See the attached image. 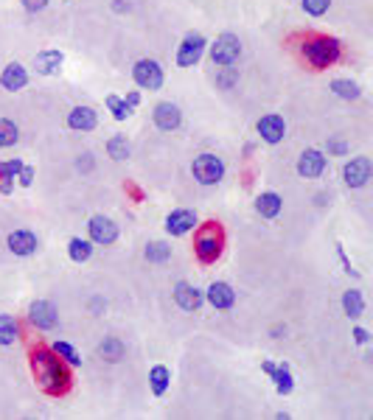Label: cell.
Masks as SVG:
<instances>
[{
	"label": "cell",
	"instance_id": "ab89813d",
	"mask_svg": "<svg viewBox=\"0 0 373 420\" xmlns=\"http://www.w3.org/2000/svg\"><path fill=\"white\" fill-rule=\"evenodd\" d=\"M138 101H141L138 93H129V96H127V104H129V107H138Z\"/></svg>",
	"mask_w": 373,
	"mask_h": 420
},
{
	"label": "cell",
	"instance_id": "484cf974",
	"mask_svg": "<svg viewBox=\"0 0 373 420\" xmlns=\"http://www.w3.org/2000/svg\"><path fill=\"white\" fill-rule=\"evenodd\" d=\"M343 308H346V314H348V317H360V314H362V308H365L362 294H360L357 289L346 291V294H343Z\"/></svg>",
	"mask_w": 373,
	"mask_h": 420
},
{
	"label": "cell",
	"instance_id": "74e56055",
	"mask_svg": "<svg viewBox=\"0 0 373 420\" xmlns=\"http://www.w3.org/2000/svg\"><path fill=\"white\" fill-rule=\"evenodd\" d=\"M329 152H334V155H346V143H343V140H331V143H329Z\"/></svg>",
	"mask_w": 373,
	"mask_h": 420
},
{
	"label": "cell",
	"instance_id": "44dd1931",
	"mask_svg": "<svg viewBox=\"0 0 373 420\" xmlns=\"http://www.w3.org/2000/svg\"><path fill=\"white\" fill-rule=\"evenodd\" d=\"M255 210H258L264 218H275V216L281 213V197H278V194H272V191L261 194V197L255 199Z\"/></svg>",
	"mask_w": 373,
	"mask_h": 420
},
{
	"label": "cell",
	"instance_id": "603a6c76",
	"mask_svg": "<svg viewBox=\"0 0 373 420\" xmlns=\"http://www.w3.org/2000/svg\"><path fill=\"white\" fill-rule=\"evenodd\" d=\"M272 379H275V390L281 393V395H289L292 393V373H289V367L286 365H281V367H272V373H270Z\"/></svg>",
	"mask_w": 373,
	"mask_h": 420
},
{
	"label": "cell",
	"instance_id": "1f68e13d",
	"mask_svg": "<svg viewBox=\"0 0 373 420\" xmlns=\"http://www.w3.org/2000/svg\"><path fill=\"white\" fill-rule=\"evenodd\" d=\"M331 90H334L340 98H360V87H357L354 81H346V79L331 81Z\"/></svg>",
	"mask_w": 373,
	"mask_h": 420
},
{
	"label": "cell",
	"instance_id": "6da1fadb",
	"mask_svg": "<svg viewBox=\"0 0 373 420\" xmlns=\"http://www.w3.org/2000/svg\"><path fill=\"white\" fill-rule=\"evenodd\" d=\"M31 365H34L37 381H42V387H48V390H56V387H62V381H65V373H62L59 362H56V359H51V353H45V350H37Z\"/></svg>",
	"mask_w": 373,
	"mask_h": 420
},
{
	"label": "cell",
	"instance_id": "277c9868",
	"mask_svg": "<svg viewBox=\"0 0 373 420\" xmlns=\"http://www.w3.org/2000/svg\"><path fill=\"white\" fill-rule=\"evenodd\" d=\"M239 53H241V42H239V37H233V34H222V37L216 39V45L210 48L213 65H222V67H230V65L239 59Z\"/></svg>",
	"mask_w": 373,
	"mask_h": 420
},
{
	"label": "cell",
	"instance_id": "e575fe53",
	"mask_svg": "<svg viewBox=\"0 0 373 420\" xmlns=\"http://www.w3.org/2000/svg\"><path fill=\"white\" fill-rule=\"evenodd\" d=\"M329 6H331V0H303V8H306L312 17L326 14V11H329Z\"/></svg>",
	"mask_w": 373,
	"mask_h": 420
},
{
	"label": "cell",
	"instance_id": "d6986e66",
	"mask_svg": "<svg viewBox=\"0 0 373 420\" xmlns=\"http://www.w3.org/2000/svg\"><path fill=\"white\" fill-rule=\"evenodd\" d=\"M68 126H70V129L90 132V129H96V112H93L90 107H76V110L68 115Z\"/></svg>",
	"mask_w": 373,
	"mask_h": 420
},
{
	"label": "cell",
	"instance_id": "7a4b0ae2",
	"mask_svg": "<svg viewBox=\"0 0 373 420\" xmlns=\"http://www.w3.org/2000/svg\"><path fill=\"white\" fill-rule=\"evenodd\" d=\"M303 56L315 67H329L340 59V45L334 39H312V42L303 45Z\"/></svg>",
	"mask_w": 373,
	"mask_h": 420
},
{
	"label": "cell",
	"instance_id": "4dcf8cb0",
	"mask_svg": "<svg viewBox=\"0 0 373 420\" xmlns=\"http://www.w3.org/2000/svg\"><path fill=\"white\" fill-rule=\"evenodd\" d=\"M146 258H149V261H155V263H163V261H169V258H172V247H169V244H163V241H155V244H149V247H146Z\"/></svg>",
	"mask_w": 373,
	"mask_h": 420
},
{
	"label": "cell",
	"instance_id": "836d02e7",
	"mask_svg": "<svg viewBox=\"0 0 373 420\" xmlns=\"http://www.w3.org/2000/svg\"><path fill=\"white\" fill-rule=\"evenodd\" d=\"M53 353H56V356H62V359H65V362H70V365H79V362H82V359H79V353H76L68 342H56V345H53Z\"/></svg>",
	"mask_w": 373,
	"mask_h": 420
},
{
	"label": "cell",
	"instance_id": "5bb4252c",
	"mask_svg": "<svg viewBox=\"0 0 373 420\" xmlns=\"http://www.w3.org/2000/svg\"><path fill=\"white\" fill-rule=\"evenodd\" d=\"M175 300H177L180 308L196 311V308L202 306V291L194 289V286H188V283H177V286H175Z\"/></svg>",
	"mask_w": 373,
	"mask_h": 420
},
{
	"label": "cell",
	"instance_id": "f35d334b",
	"mask_svg": "<svg viewBox=\"0 0 373 420\" xmlns=\"http://www.w3.org/2000/svg\"><path fill=\"white\" fill-rule=\"evenodd\" d=\"M354 339H357L360 345H365V342H368V331H365V328H357V331H354Z\"/></svg>",
	"mask_w": 373,
	"mask_h": 420
},
{
	"label": "cell",
	"instance_id": "f1b7e54d",
	"mask_svg": "<svg viewBox=\"0 0 373 420\" xmlns=\"http://www.w3.org/2000/svg\"><path fill=\"white\" fill-rule=\"evenodd\" d=\"M107 107H110V112L115 115V121H127V118L132 115V107H129L127 101H121L118 96H107Z\"/></svg>",
	"mask_w": 373,
	"mask_h": 420
},
{
	"label": "cell",
	"instance_id": "7c38bea8",
	"mask_svg": "<svg viewBox=\"0 0 373 420\" xmlns=\"http://www.w3.org/2000/svg\"><path fill=\"white\" fill-rule=\"evenodd\" d=\"M180 121H183V115H180V110L175 107V104H158L155 107V124L160 126V129H166V132H172V129H177L180 126Z\"/></svg>",
	"mask_w": 373,
	"mask_h": 420
},
{
	"label": "cell",
	"instance_id": "d6a6232c",
	"mask_svg": "<svg viewBox=\"0 0 373 420\" xmlns=\"http://www.w3.org/2000/svg\"><path fill=\"white\" fill-rule=\"evenodd\" d=\"M14 143H17V126L11 121L0 118V146L6 149V146H14Z\"/></svg>",
	"mask_w": 373,
	"mask_h": 420
},
{
	"label": "cell",
	"instance_id": "7402d4cb",
	"mask_svg": "<svg viewBox=\"0 0 373 420\" xmlns=\"http://www.w3.org/2000/svg\"><path fill=\"white\" fill-rule=\"evenodd\" d=\"M20 336L17 320L8 314H0V345H14V339Z\"/></svg>",
	"mask_w": 373,
	"mask_h": 420
},
{
	"label": "cell",
	"instance_id": "d4e9b609",
	"mask_svg": "<svg viewBox=\"0 0 373 420\" xmlns=\"http://www.w3.org/2000/svg\"><path fill=\"white\" fill-rule=\"evenodd\" d=\"M68 252H70V258H73L76 263H84V261L90 258L93 247H90V241H84V238H70V244H68Z\"/></svg>",
	"mask_w": 373,
	"mask_h": 420
},
{
	"label": "cell",
	"instance_id": "f546056e",
	"mask_svg": "<svg viewBox=\"0 0 373 420\" xmlns=\"http://www.w3.org/2000/svg\"><path fill=\"white\" fill-rule=\"evenodd\" d=\"M107 152H110L113 160H127V157H129V143H127V138L115 135V138L107 143Z\"/></svg>",
	"mask_w": 373,
	"mask_h": 420
},
{
	"label": "cell",
	"instance_id": "83f0119b",
	"mask_svg": "<svg viewBox=\"0 0 373 420\" xmlns=\"http://www.w3.org/2000/svg\"><path fill=\"white\" fill-rule=\"evenodd\" d=\"M149 381H152V393L155 395H163L166 393V387H169V370L166 367H152V373H149Z\"/></svg>",
	"mask_w": 373,
	"mask_h": 420
},
{
	"label": "cell",
	"instance_id": "e0dca14e",
	"mask_svg": "<svg viewBox=\"0 0 373 420\" xmlns=\"http://www.w3.org/2000/svg\"><path fill=\"white\" fill-rule=\"evenodd\" d=\"M219 249H222V244H219V235H216L213 230H208V232L199 235V241H196V252H199V258H202L205 263L216 261Z\"/></svg>",
	"mask_w": 373,
	"mask_h": 420
},
{
	"label": "cell",
	"instance_id": "9c48e42d",
	"mask_svg": "<svg viewBox=\"0 0 373 420\" xmlns=\"http://www.w3.org/2000/svg\"><path fill=\"white\" fill-rule=\"evenodd\" d=\"M258 135L267 140V143H281L284 135H286V124L281 115H264L258 121Z\"/></svg>",
	"mask_w": 373,
	"mask_h": 420
},
{
	"label": "cell",
	"instance_id": "ac0fdd59",
	"mask_svg": "<svg viewBox=\"0 0 373 420\" xmlns=\"http://www.w3.org/2000/svg\"><path fill=\"white\" fill-rule=\"evenodd\" d=\"M208 303H210L213 308H230V306L236 303V291H233L227 283H213V286L208 289Z\"/></svg>",
	"mask_w": 373,
	"mask_h": 420
},
{
	"label": "cell",
	"instance_id": "8992f818",
	"mask_svg": "<svg viewBox=\"0 0 373 420\" xmlns=\"http://www.w3.org/2000/svg\"><path fill=\"white\" fill-rule=\"evenodd\" d=\"M205 53V37L202 34H188L177 51V65L180 67H194Z\"/></svg>",
	"mask_w": 373,
	"mask_h": 420
},
{
	"label": "cell",
	"instance_id": "2e32d148",
	"mask_svg": "<svg viewBox=\"0 0 373 420\" xmlns=\"http://www.w3.org/2000/svg\"><path fill=\"white\" fill-rule=\"evenodd\" d=\"M8 249L14 255H31L37 249V235L28 232V230H17V232L8 235Z\"/></svg>",
	"mask_w": 373,
	"mask_h": 420
},
{
	"label": "cell",
	"instance_id": "ba28073f",
	"mask_svg": "<svg viewBox=\"0 0 373 420\" xmlns=\"http://www.w3.org/2000/svg\"><path fill=\"white\" fill-rule=\"evenodd\" d=\"M90 238L96 241V244H113L115 238H118V227H115V221L113 218H107V216H93L90 218Z\"/></svg>",
	"mask_w": 373,
	"mask_h": 420
},
{
	"label": "cell",
	"instance_id": "3957f363",
	"mask_svg": "<svg viewBox=\"0 0 373 420\" xmlns=\"http://www.w3.org/2000/svg\"><path fill=\"white\" fill-rule=\"evenodd\" d=\"M194 171V180L202 183V185H216L222 177H225V163L216 157V155H199L191 166Z\"/></svg>",
	"mask_w": 373,
	"mask_h": 420
},
{
	"label": "cell",
	"instance_id": "cb8c5ba5",
	"mask_svg": "<svg viewBox=\"0 0 373 420\" xmlns=\"http://www.w3.org/2000/svg\"><path fill=\"white\" fill-rule=\"evenodd\" d=\"M20 169H23V163H20V160H8V163H3V166H0V180H3V183H0V191H3V194H8V191H11V180L20 174Z\"/></svg>",
	"mask_w": 373,
	"mask_h": 420
},
{
	"label": "cell",
	"instance_id": "30bf717a",
	"mask_svg": "<svg viewBox=\"0 0 373 420\" xmlns=\"http://www.w3.org/2000/svg\"><path fill=\"white\" fill-rule=\"evenodd\" d=\"M323 169H326V157H323L317 149L303 152L301 160H298V174H301V177H309V180H312V177H320Z\"/></svg>",
	"mask_w": 373,
	"mask_h": 420
},
{
	"label": "cell",
	"instance_id": "4fadbf2b",
	"mask_svg": "<svg viewBox=\"0 0 373 420\" xmlns=\"http://www.w3.org/2000/svg\"><path fill=\"white\" fill-rule=\"evenodd\" d=\"M194 224H196V213H194V210H175V213L166 218V230H169L172 235H186Z\"/></svg>",
	"mask_w": 373,
	"mask_h": 420
},
{
	"label": "cell",
	"instance_id": "8fae6325",
	"mask_svg": "<svg viewBox=\"0 0 373 420\" xmlns=\"http://www.w3.org/2000/svg\"><path fill=\"white\" fill-rule=\"evenodd\" d=\"M28 314H31V322H34L37 328H42V331H51V328L56 325V308H53L51 303H45V300L31 303Z\"/></svg>",
	"mask_w": 373,
	"mask_h": 420
},
{
	"label": "cell",
	"instance_id": "52a82bcc",
	"mask_svg": "<svg viewBox=\"0 0 373 420\" xmlns=\"http://www.w3.org/2000/svg\"><path fill=\"white\" fill-rule=\"evenodd\" d=\"M343 177H346V183L351 188H362L371 180V160L368 157H354L351 163H346Z\"/></svg>",
	"mask_w": 373,
	"mask_h": 420
},
{
	"label": "cell",
	"instance_id": "4316f807",
	"mask_svg": "<svg viewBox=\"0 0 373 420\" xmlns=\"http://www.w3.org/2000/svg\"><path fill=\"white\" fill-rule=\"evenodd\" d=\"M99 353H101L104 359H110V362H118V359H124V345H121V339L110 336V339H104V342L99 345Z\"/></svg>",
	"mask_w": 373,
	"mask_h": 420
},
{
	"label": "cell",
	"instance_id": "d590c367",
	"mask_svg": "<svg viewBox=\"0 0 373 420\" xmlns=\"http://www.w3.org/2000/svg\"><path fill=\"white\" fill-rule=\"evenodd\" d=\"M17 177H20V183H23V185H31V183H34V169H28V166H23Z\"/></svg>",
	"mask_w": 373,
	"mask_h": 420
},
{
	"label": "cell",
	"instance_id": "ffe728a7",
	"mask_svg": "<svg viewBox=\"0 0 373 420\" xmlns=\"http://www.w3.org/2000/svg\"><path fill=\"white\" fill-rule=\"evenodd\" d=\"M62 62H65V56H62L59 51H42V53H37V59H34V65H37V70H39L42 76L56 73V70L62 67Z\"/></svg>",
	"mask_w": 373,
	"mask_h": 420
},
{
	"label": "cell",
	"instance_id": "9a60e30c",
	"mask_svg": "<svg viewBox=\"0 0 373 420\" xmlns=\"http://www.w3.org/2000/svg\"><path fill=\"white\" fill-rule=\"evenodd\" d=\"M0 84H3L6 90H23V87L28 84V73H25V67L17 65V62H11V65L0 73Z\"/></svg>",
	"mask_w": 373,
	"mask_h": 420
},
{
	"label": "cell",
	"instance_id": "5b68a950",
	"mask_svg": "<svg viewBox=\"0 0 373 420\" xmlns=\"http://www.w3.org/2000/svg\"><path fill=\"white\" fill-rule=\"evenodd\" d=\"M132 76H135L138 87H144V90H160V84H163V70L155 59H141L132 67Z\"/></svg>",
	"mask_w": 373,
	"mask_h": 420
},
{
	"label": "cell",
	"instance_id": "8d00e7d4",
	"mask_svg": "<svg viewBox=\"0 0 373 420\" xmlns=\"http://www.w3.org/2000/svg\"><path fill=\"white\" fill-rule=\"evenodd\" d=\"M23 6H25L28 11H42V8L48 6V0H23Z\"/></svg>",
	"mask_w": 373,
	"mask_h": 420
}]
</instances>
